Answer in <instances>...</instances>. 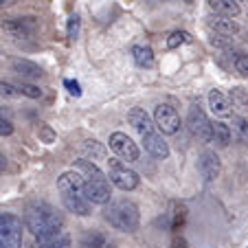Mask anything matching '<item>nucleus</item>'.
Instances as JSON below:
<instances>
[{"label":"nucleus","mask_w":248,"mask_h":248,"mask_svg":"<svg viewBox=\"0 0 248 248\" xmlns=\"http://www.w3.org/2000/svg\"><path fill=\"white\" fill-rule=\"evenodd\" d=\"M209 7L222 18H237L239 16V5L235 0H209Z\"/></svg>","instance_id":"18"},{"label":"nucleus","mask_w":248,"mask_h":248,"mask_svg":"<svg viewBox=\"0 0 248 248\" xmlns=\"http://www.w3.org/2000/svg\"><path fill=\"white\" fill-rule=\"evenodd\" d=\"M237 2H248V0H237Z\"/></svg>","instance_id":"36"},{"label":"nucleus","mask_w":248,"mask_h":248,"mask_svg":"<svg viewBox=\"0 0 248 248\" xmlns=\"http://www.w3.org/2000/svg\"><path fill=\"white\" fill-rule=\"evenodd\" d=\"M0 246L22 248V220L11 213L0 216Z\"/></svg>","instance_id":"3"},{"label":"nucleus","mask_w":248,"mask_h":248,"mask_svg":"<svg viewBox=\"0 0 248 248\" xmlns=\"http://www.w3.org/2000/svg\"><path fill=\"white\" fill-rule=\"evenodd\" d=\"M110 150H112L121 160H127V163L139 160V147H136L134 140H132L127 134H123V132L110 134Z\"/></svg>","instance_id":"5"},{"label":"nucleus","mask_w":248,"mask_h":248,"mask_svg":"<svg viewBox=\"0 0 248 248\" xmlns=\"http://www.w3.org/2000/svg\"><path fill=\"white\" fill-rule=\"evenodd\" d=\"M233 130L237 132L239 139H244V140L248 139V121H244V119H239V117H237V119L233 121Z\"/></svg>","instance_id":"27"},{"label":"nucleus","mask_w":248,"mask_h":248,"mask_svg":"<svg viewBox=\"0 0 248 248\" xmlns=\"http://www.w3.org/2000/svg\"><path fill=\"white\" fill-rule=\"evenodd\" d=\"M24 226L35 237H44V235L60 233L64 226V217L46 202H33L24 209Z\"/></svg>","instance_id":"1"},{"label":"nucleus","mask_w":248,"mask_h":248,"mask_svg":"<svg viewBox=\"0 0 248 248\" xmlns=\"http://www.w3.org/2000/svg\"><path fill=\"white\" fill-rule=\"evenodd\" d=\"M79 35V16H70L68 20V38L75 40Z\"/></svg>","instance_id":"30"},{"label":"nucleus","mask_w":248,"mask_h":248,"mask_svg":"<svg viewBox=\"0 0 248 248\" xmlns=\"http://www.w3.org/2000/svg\"><path fill=\"white\" fill-rule=\"evenodd\" d=\"M103 217L117 231L132 233L139 229V209L130 200H110L103 209Z\"/></svg>","instance_id":"2"},{"label":"nucleus","mask_w":248,"mask_h":248,"mask_svg":"<svg viewBox=\"0 0 248 248\" xmlns=\"http://www.w3.org/2000/svg\"><path fill=\"white\" fill-rule=\"evenodd\" d=\"M14 70L22 77V79H40V77H42V68H40L38 64H33V62H27V60H16Z\"/></svg>","instance_id":"21"},{"label":"nucleus","mask_w":248,"mask_h":248,"mask_svg":"<svg viewBox=\"0 0 248 248\" xmlns=\"http://www.w3.org/2000/svg\"><path fill=\"white\" fill-rule=\"evenodd\" d=\"M209 27L213 29L216 33H220V35H224V38H229V35H235V33L239 31L237 22H235L233 18H222V16H217V18H211Z\"/></svg>","instance_id":"20"},{"label":"nucleus","mask_w":248,"mask_h":248,"mask_svg":"<svg viewBox=\"0 0 248 248\" xmlns=\"http://www.w3.org/2000/svg\"><path fill=\"white\" fill-rule=\"evenodd\" d=\"M231 99H233V106H237L239 110H248V97H244L242 88H235L233 94H231Z\"/></svg>","instance_id":"25"},{"label":"nucleus","mask_w":248,"mask_h":248,"mask_svg":"<svg viewBox=\"0 0 248 248\" xmlns=\"http://www.w3.org/2000/svg\"><path fill=\"white\" fill-rule=\"evenodd\" d=\"M132 57H134V62L139 66H143V68L154 64V51H152L150 46H134L132 48Z\"/></svg>","instance_id":"23"},{"label":"nucleus","mask_w":248,"mask_h":248,"mask_svg":"<svg viewBox=\"0 0 248 248\" xmlns=\"http://www.w3.org/2000/svg\"><path fill=\"white\" fill-rule=\"evenodd\" d=\"M5 31L11 33L14 38H29L35 31V22L31 18H18V20H9L5 22Z\"/></svg>","instance_id":"13"},{"label":"nucleus","mask_w":248,"mask_h":248,"mask_svg":"<svg viewBox=\"0 0 248 248\" xmlns=\"http://www.w3.org/2000/svg\"><path fill=\"white\" fill-rule=\"evenodd\" d=\"M64 86L68 88V93H70V94H75V97H81V88H79V84H77V81L66 79V81H64Z\"/></svg>","instance_id":"33"},{"label":"nucleus","mask_w":248,"mask_h":248,"mask_svg":"<svg viewBox=\"0 0 248 248\" xmlns=\"http://www.w3.org/2000/svg\"><path fill=\"white\" fill-rule=\"evenodd\" d=\"M154 123L163 134H176L180 127V117L178 112L171 108V106H158L154 112Z\"/></svg>","instance_id":"6"},{"label":"nucleus","mask_w":248,"mask_h":248,"mask_svg":"<svg viewBox=\"0 0 248 248\" xmlns=\"http://www.w3.org/2000/svg\"><path fill=\"white\" fill-rule=\"evenodd\" d=\"M81 248H114V244L101 231H88L81 239Z\"/></svg>","instance_id":"19"},{"label":"nucleus","mask_w":248,"mask_h":248,"mask_svg":"<svg viewBox=\"0 0 248 248\" xmlns=\"http://www.w3.org/2000/svg\"><path fill=\"white\" fill-rule=\"evenodd\" d=\"M18 94H22L16 86H11V84H5V81H0V97H7V99H14V97H18Z\"/></svg>","instance_id":"28"},{"label":"nucleus","mask_w":248,"mask_h":248,"mask_svg":"<svg viewBox=\"0 0 248 248\" xmlns=\"http://www.w3.org/2000/svg\"><path fill=\"white\" fill-rule=\"evenodd\" d=\"M200 173L204 180H216L220 176V158L216 152H204L200 156Z\"/></svg>","instance_id":"11"},{"label":"nucleus","mask_w":248,"mask_h":248,"mask_svg":"<svg viewBox=\"0 0 248 248\" xmlns=\"http://www.w3.org/2000/svg\"><path fill=\"white\" fill-rule=\"evenodd\" d=\"M18 0H0V9H5V7H11V5H16Z\"/></svg>","instance_id":"34"},{"label":"nucleus","mask_w":248,"mask_h":248,"mask_svg":"<svg viewBox=\"0 0 248 248\" xmlns=\"http://www.w3.org/2000/svg\"><path fill=\"white\" fill-rule=\"evenodd\" d=\"M5 165H7V160H5V156H0V169H5Z\"/></svg>","instance_id":"35"},{"label":"nucleus","mask_w":248,"mask_h":248,"mask_svg":"<svg viewBox=\"0 0 248 248\" xmlns=\"http://www.w3.org/2000/svg\"><path fill=\"white\" fill-rule=\"evenodd\" d=\"M231 136H233V132H231V127L226 125V123H222V121L213 123V127H211V140H213L217 147H226V145H229Z\"/></svg>","instance_id":"22"},{"label":"nucleus","mask_w":248,"mask_h":248,"mask_svg":"<svg viewBox=\"0 0 248 248\" xmlns=\"http://www.w3.org/2000/svg\"><path fill=\"white\" fill-rule=\"evenodd\" d=\"M18 90L22 94H27V97H31V99H40L42 97V90L38 88V86H29V84H20L18 86Z\"/></svg>","instance_id":"26"},{"label":"nucleus","mask_w":248,"mask_h":248,"mask_svg":"<svg viewBox=\"0 0 248 248\" xmlns=\"http://www.w3.org/2000/svg\"><path fill=\"white\" fill-rule=\"evenodd\" d=\"M108 178L114 187L123 189V191H130V189L139 187V173L127 169V165H123V160H117V158L108 160Z\"/></svg>","instance_id":"4"},{"label":"nucleus","mask_w":248,"mask_h":248,"mask_svg":"<svg viewBox=\"0 0 248 248\" xmlns=\"http://www.w3.org/2000/svg\"><path fill=\"white\" fill-rule=\"evenodd\" d=\"M35 248H70V237L64 231L44 235V237H35Z\"/></svg>","instance_id":"16"},{"label":"nucleus","mask_w":248,"mask_h":248,"mask_svg":"<svg viewBox=\"0 0 248 248\" xmlns=\"http://www.w3.org/2000/svg\"><path fill=\"white\" fill-rule=\"evenodd\" d=\"M209 106L213 110V114H217V117H231V101L222 90H211Z\"/></svg>","instance_id":"15"},{"label":"nucleus","mask_w":248,"mask_h":248,"mask_svg":"<svg viewBox=\"0 0 248 248\" xmlns=\"http://www.w3.org/2000/svg\"><path fill=\"white\" fill-rule=\"evenodd\" d=\"M187 42H191V35H189L187 31H173L171 35L167 38V46L169 48H178V46H183V44H187Z\"/></svg>","instance_id":"24"},{"label":"nucleus","mask_w":248,"mask_h":248,"mask_svg":"<svg viewBox=\"0 0 248 248\" xmlns=\"http://www.w3.org/2000/svg\"><path fill=\"white\" fill-rule=\"evenodd\" d=\"M75 171H79L81 176H84L86 183H88V180H106L103 171L93 163V160H88V158L77 160V163H75Z\"/></svg>","instance_id":"17"},{"label":"nucleus","mask_w":248,"mask_h":248,"mask_svg":"<svg viewBox=\"0 0 248 248\" xmlns=\"http://www.w3.org/2000/svg\"><path fill=\"white\" fill-rule=\"evenodd\" d=\"M127 121H130V125L134 127L136 132H139L140 136H147L154 132V123H152V119L147 117L145 110H140V108H132L130 112H127Z\"/></svg>","instance_id":"10"},{"label":"nucleus","mask_w":248,"mask_h":248,"mask_svg":"<svg viewBox=\"0 0 248 248\" xmlns=\"http://www.w3.org/2000/svg\"><path fill=\"white\" fill-rule=\"evenodd\" d=\"M235 68L242 75H248V53H242V55L235 57Z\"/></svg>","instance_id":"31"},{"label":"nucleus","mask_w":248,"mask_h":248,"mask_svg":"<svg viewBox=\"0 0 248 248\" xmlns=\"http://www.w3.org/2000/svg\"><path fill=\"white\" fill-rule=\"evenodd\" d=\"M62 202L75 216H88L90 213V202L81 193H62Z\"/></svg>","instance_id":"12"},{"label":"nucleus","mask_w":248,"mask_h":248,"mask_svg":"<svg viewBox=\"0 0 248 248\" xmlns=\"http://www.w3.org/2000/svg\"><path fill=\"white\" fill-rule=\"evenodd\" d=\"M9 134H14V125H11L9 119L0 114V136H9Z\"/></svg>","instance_id":"32"},{"label":"nucleus","mask_w":248,"mask_h":248,"mask_svg":"<svg viewBox=\"0 0 248 248\" xmlns=\"http://www.w3.org/2000/svg\"><path fill=\"white\" fill-rule=\"evenodd\" d=\"M84 185H86V180H84V176H81L79 171H64L57 178V189H60L62 193H81L84 191Z\"/></svg>","instance_id":"9"},{"label":"nucleus","mask_w":248,"mask_h":248,"mask_svg":"<svg viewBox=\"0 0 248 248\" xmlns=\"http://www.w3.org/2000/svg\"><path fill=\"white\" fill-rule=\"evenodd\" d=\"M0 248H2V246H0Z\"/></svg>","instance_id":"37"},{"label":"nucleus","mask_w":248,"mask_h":248,"mask_svg":"<svg viewBox=\"0 0 248 248\" xmlns=\"http://www.w3.org/2000/svg\"><path fill=\"white\" fill-rule=\"evenodd\" d=\"M81 196L88 202H93V204H108L112 193H110L108 180H88V183L84 185Z\"/></svg>","instance_id":"8"},{"label":"nucleus","mask_w":248,"mask_h":248,"mask_svg":"<svg viewBox=\"0 0 248 248\" xmlns=\"http://www.w3.org/2000/svg\"><path fill=\"white\" fill-rule=\"evenodd\" d=\"M187 125H189V132H191L193 136H198L200 140H204V143H209L211 140V127H213V123L206 119V114L202 112L200 108L189 110Z\"/></svg>","instance_id":"7"},{"label":"nucleus","mask_w":248,"mask_h":248,"mask_svg":"<svg viewBox=\"0 0 248 248\" xmlns=\"http://www.w3.org/2000/svg\"><path fill=\"white\" fill-rule=\"evenodd\" d=\"M84 150L88 152V154H97V158H103V156H106V150H103L101 145H99L97 140H86V145H84Z\"/></svg>","instance_id":"29"},{"label":"nucleus","mask_w":248,"mask_h":248,"mask_svg":"<svg viewBox=\"0 0 248 248\" xmlns=\"http://www.w3.org/2000/svg\"><path fill=\"white\" fill-rule=\"evenodd\" d=\"M143 145H145V150L150 152L152 156H156V158H167V156H169L167 143H165L163 136L156 134V132H152V134L143 136Z\"/></svg>","instance_id":"14"}]
</instances>
